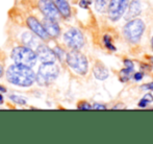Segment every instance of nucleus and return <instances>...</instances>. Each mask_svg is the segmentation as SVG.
Returning <instances> with one entry per match:
<instances>
[{"label": "nucleus", "instance_id": "31", "mask_svg": "<svg viewBox=\"0 0 153 144\" xmlns=\"http://www.w3.org/2000/svg\"><path fill=\"white\" fill-rule=\"evenodd\" d=\"M151 48H152V50H153V36H152V38H151Z\"/></svg>", "mask_w": 153, "mask_h": 144}, {"label": "nucleus", "instance_id": "1", "mask_svg": "<svg viewBox=\"0 0 153 144\" xmlns=\"http://www.w3.org/2000/svg\"><path fill=\"white\" fill-rule=\"evenodd\" d=\"M4 76L8 84L19 88H30L36 84L33 68L13 63L5 69Z\"/></svg>", "mask_w": 153, "mask_h": 144}, {"label": "nucleus", "instance_id": "16", "mask_svg": "<svg viewBox=\"0 0 153 144\" xmlns=\"http://www.w3.org/2000/svg\"><path fill=\"white\" fill-rule=\"evenodd\" d=\"M52 49L55 54V57H56V61H59V63H64L67 55L66 49L62 46H61V45H55L54 47H52Z\"/></svg>", "mask_w": 153, "mask_h": 144}, {"label": "nucleus", "instance_id": "14", "mask_svg": "<svg viewBox=\"0 0 153 144\" xmlns=\"http://www.w3.org/2000/svg\"><path fill=\"white\" fill-rule=\"evenodd\" d=\"M142 12V5L140 0H131V2H129L128 5V10H126V16L125 19L127 21L131 20L133 18H137Z\"/></svg>", "mask_w": 153, "mask_h": 144}, {"label": "nucleus", "instance_id": "13", "mask_svg": "<svg viewBox=\"0 0 153 144\" xmlns=\"http://www.w3.org/2000/svg\"><path fill=\"white\" fill-rule=\"evenodd\" d=\"M57 7L61 18L64 20H69L72 17V8L69 3V0H53Z\"/></svg>", "mask_w": 153, "mask_h": 144}, {"label": "nucleus", "instance_id": "15", "mask_svg": "<svg viewBox=\"0 0 153 144\" xmlns=\"http://www.w3.org/2000/svg\"><path fill=\"white\" fill-rule=\"evenodd\" d=\"M93 74H94L95 78L98 79V81H105L108 77L109 72L104 64L97 61L94 64V67H93Z\"/></svg>", "mask_w": 153, "mask_h": 144}, {"label": "nucleus", "instance_id": "19", "mask_svg": "<svg viewBox=\"0 0 153 144\" xmlns=\"http://www.w3.org/2000/svg\"><path fill=\"white\" fill-rule=\"evenodd\" d=\"M103 44H104L105 48H107L108 50H111V51H116V50H117V49H116V46L113 44L111 37L109 35H107V34H105V35L103 36Z\"/></svg>", "mask_w": 153, "mask_h": 144}, {"label": "nucleus", "instance_id": "27", "mask_svg": "<svg viewBox=\"0 0 153 144\" xmlns=\"http://www.w3.org/2000/svg\"><path fill=\"white\" fill-rule=\"evenodd\" d=\"M142 89H145V90H153V81H151V83H148V84H145V85H143Z\"/></svg>", "mask_w": 153, "mask_h": 144}, {"label": "nucleus", "instance_id": "4", "mask_svg": "<svg viewBox=\"0 0 153 144\" xmlns=\"http://www.w3.org/2000/svg\"><path fill=\"white\" fill-rule=\"evenodd\" d=\"M65 63L72 71L81 76H85L89 72V60L87 55L83 54L80 50L69 49L65 59Z\"/></svg>", "mask_w": 153, "mask_h": 144}, {"label": "nucleus", "instance_id": "2", "mask_svg": "<svg viewBox=\"0 0 153 144\" xmlns=\"http://www.w3.org/2000/svg\"><path fill=\"white\" fill-rule=\"evenodd\" d=\"M10 59L14 63L30 68H34L38 64V57L34 49L22 44L13 47L10 50Z\"/></svg>", "mask_w": 153, "mask_h": 144}, {"label": "nucleus", "instance_id": "21", "mask_svg": "<svg viewBox=\"0 0 153 144\" xmlns=\"http://www.w3.org/2000/svg\"><path fill=\"white\" fill-rule=\"evenodd\" d=\"M77 109L78 110H92V106L90 104L89 101L87 100H81L77 104Z\"/></svg>", "mask_w": 153, "mask_h": 144}, {"label": "nucleus", "instance_id": "12", "mask_svg": "<svg viewBox=\"0 0 153 144\" xmlns=\"http://www.w3.org/2000/svg\"><path fill=\"white\" fill-rule=\"evenodd\" d=\"M18 40L20 42V44L25 45V46H28L30 48L34 49L39 44H40L42 41L34 35L32 31H29L26 27V29H23L21 33L18 34Z\"/></svg>", "mask_w": 153, "mask_h": 144}, {"label": "nucleus", "instance_id": "3", "mask_svg": "<svg viewBox=\"0 0 153 144\" xmlns=\"http://www.w3.org/2000/svg\"><path fill=\"white\" fill-rule=\"evenodd\" d=\"M59 73L61 67L56 63L41 64L36 72V83L41 87H49L56 81Z\"/></svg>", "mask_w": 153, "mask_h": 144}, {"label": "nucleus", "instance_id": "9", "mask_svg": "<svg viewBox=\"0 0 153 144\" xmlns=\"http://www.w3.org/2000/svg\"><path fill=\"white\" fill-rule=\"evenodd\" d=\"M38 8L43 18L53 19L57 21L62 19L53 0H38Z\"/></svg>", "mask_w": 153, "mask_h": 144}, {"label": "nucleus", "instance_id": "30", "mask_svg": "<svg viewBox=\"0 0 153 144\" xmlns=\"http://www.w3.org/2000/svg\"><path fill=\"white\" fill-rule=\"evenodd\" d=\"M147 59L150 60V62H151V63L153 64V57H147Z\"/></svg>", "mask_w": 153, "mask_h": 144}, {"label": "nucleus", "instance_id": "29", "mask_svg": "<svg viewBox=\"0 0 153 144\" xmlns=\"http://www.w3.org/2000/svg\"><path fill=\"white\" fill-rule=\"evenodd\" d=\"M3 104H4V96H3V94L0 92V106Z\"/></svg>", "mask_w": 153, "mask_h": 144}, {"label": "nucleus", "instance_id": "10", "mask_svg": "<svg viewBox=\"0 0 153 144\" xmlns=\"http://www.w3.org/2000/svg\"><path fill=\"white\" fill-rule=\"evenodd\" d=\"M38 62L41 64L44 63H56V57L53 52L52 47H50L46 42H41L34 48Z\"/></svg>", "mask_w": 153, "mask_h": 144}, {"label": "nucleus", "instance_id": "8", "mask_svg": "<svg viewBox=\"0 0 153 144\" xmlns=\"http://www.w3.org/2000/svg\"><path fill=\"white\" fill-rule=\"evenodd\" d=\"M25 25L30 31L34 34L42 42H49L51 39L49 38L47 31H45V27L42 23V20H39L33 15H28L25 17Z\"/></svg>", "mask_w": 153, "mask_h": 144}, {"label": "nucleus", "instance_id": "25", "mask_svg": "<svg viewBox=\"0 0 153 144\" xmlns=\"http://www.w3.org/2000/svg\"><path fill=\"white\" fill-rule=\"evenodd\" d=\"M4 72H5V67H4V61L0 59V78L4 76Z\"/></svg>", "mask_w": 153, "mask_h": 144}, {"label": "nucleus", "instance_id": "5", "mask_svg": "<svg viewBox=\"0 0 153 144\" xmlns=\"http://www.w3.org/2000/svg\"><path fill=\"white\" fill-rule=\"evenodd\" d=\"M146 25L142 19L133 18L128 20L123 27V36L130 44H137L144 35Z\"/></svg>", "mask_w": 153, "mask_h": 144}, {"label": "nucleus", "instance_id": "22", "mask_svg": "<svg viewBox=\"0 0 153 144\" xmlns=\"http://www.w3.org/2000/svg\"><path fill=\"white\" fill-rule=\"evenodd\" d=\"M92 3H93V0H79V6L81 8H85V10L89 8Z\"/></svg>", "mask_w": 153, "mask_h": 144}, {"label": "nucleus", "instance_id": "18", "mask_svg": "<svg viewBox=\"0 0 153 144\" xmlns=\"http://www.w3.org/2000/svg\"><path fill=\"white\" fill-rule=\"evenodd\" d=\"M95 4V10L98 13H103L106 10L109 0H93Z\"/></svg>", "mask_w": 153, "mask_h": 144}, {"label": "nucleus", "instance_id": "28", "mask_svg": "<svg viewBox=\"0 0 153 144\" xmlns=\"http://www.w3.org/2000/svg\"><path fill=\"white\" fill-rule=\"evenodd\" d=\"M0 92H1L2 94H4V93H6V92H7V89H6L3 85H0Z\"/></svg>", "mask_w": 153, "mask_h": 144}, {"label": "nucleus", "instance_id": "6", "mask_svg": "<svg viewBox=\"0 0 153 144\" xmlns=\"http://www.w3.org/2000/svg\"><path fill=\"white\" fill-rule=\"evenodd\" d=\"M62 42L67 48L73 50H81L85 45V38L79 28L70 27L62 34Z\"/></svg>", "mask_w": 153, "mask_h": 144}, {"label": "nucleus", "instance_id": "11", "mask_svg": "<svg viewBox=\"0 0 153 144\" xmlns=\"http://www.w3.org/2000/svg\"><path fill=\"white\" fill-rule=\"evenodd\" d=\"M42 23L45 27V31H47L49 38L52 40H57L62 36V28L59 25V21L53 20V19L43 18Z\"/></svg>", "mask_w": 153, "mask_h": 144}, {"label": "nucleus", "instance_id": "23", "mask_svg": "<svg viewBox=\"0 0 153 144\" xmlns=\"http://www.w3.org/2000/svg\"><path fill=\"white\" fill-rule=\"evenodd\" d=\"M144 75H145V73H144L143 71L134 72L132 74V78L134 79L135 81H142V79L144 78Z\"/></svg>", "mask_w": 153, "mask_h": 144}, {"label": "nucleus", "instance_id": "17", "mask_svg": "<svg viewBox=\"0 0 153 144\" xmlns=\"http://www.w3.org/2000/svg\"><path fill=\"white\" fill-rule=\"evenodd\" d=\"M8 98H10V100L13 104H16L18 106H25V104H27V100L24 97H22V96L18 95V94H10V95H8Z\"/></svg>", "mask_w": 153, "mask_h": 144}, {"label": "nucleus", "instance_id": "26", "mask_svg": "<svg viewBox=\"0 0 153 144\" xmlns=\"http://www.w3.org/2000/svg\"><path fill=\"white\" fill-rule=\"evenodd\" d=\"M141 69L143 70V71H151L152 70V67L150 65H148V64H141Z\"/></svg>", "mask_w": 153, "mask_h": 144}, {"label": "nucleus", "instance_id": "24", "mask_svg": "<svg viewBox=\"0 0 153 144\" xmlns=\"http://www.w3.org/2000/svg\"><path fill=\"white\" fill-rule=\"evenodd\" d=\"M106 108L107 107L105 106V104H99V102H95V104L92 106L93 110H105Z\"/></svg>", "mask_w": 153, "mask_h": 144}, {"label": "nucleus", "instance_id": "20", "mask_svg": "<svg viewBox=\"0 0 153 144\" xmlns=\"http://www.w3.org/2000/svg\"><path fill=\"white\" fill-rule=\"evenodd\" d=\"M151 102H153V95L151 93H147L139 101V107L140 108H147L148 104H151Z\"/></svg>", "mask_w": 153, "mask_h": 144}, {"label": "nucleus", "instance_id": "7", "mask_svg": "<svg viewBox=\"0 0 153 144\" xmlns=\"http://www.w3.org/2000/svg\"><path fill=\"white\" fill-rule=\"evenodd\" d=\"M130 0H109L107 4V17L111 22H117L126 13Z\"/></svg>", "mask_w": 153, "mask_h": 144}]
</instances>
